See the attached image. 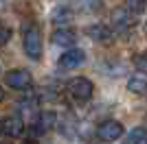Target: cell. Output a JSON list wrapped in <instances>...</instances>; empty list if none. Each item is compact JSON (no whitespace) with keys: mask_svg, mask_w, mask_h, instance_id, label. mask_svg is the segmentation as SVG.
<instances>
[{"mask_svg":"<svg viewBox=\"0 0 147 144\" xmlns=\"http://www.w3.org/2000/svg\"><path fill=\"white\" fill-rule=\"evenodd\" d=\"M22 44H24V53L29 59L33 61H40L42 59V33H40V29L37 26H29V29L24 31V39H22Z\"/></svg>","mask_w":147,"mask_h":144,"instance_id":"cell-1","label":"cell"},{"mask_svg":"<svg viewBox=\"0 0 147 144\" xmlns=\"http://www.w3.org/2000/svg\"><path fill=\"white\" fill-rule=\"evenodd\" d=\"M123 131H125V129H123V125L119 120H103V122L97 127V140L99 142H105V144L117 142L123 135Z\"/></svg>","mask_w":147,"mask_h":144,"instance_id":"cell-3","label":"cell"},{"mask_svg":"<svg viewBox=\"0 0 147 144\" xmlns=\"http://www.w3.org/2000/svg\"><path fill=\"white\" fill-rule=\"evenodd\" d=\"M70 20H73V11H70V9H57V11L53 13V22L59 24V26H66Z\"/></svg>","mask_w":147,"mask_h":144,"instance_id":"cell-13","label":"cell"},{"mask_svg":"<svg viewBox=\"0 0 147 144\" xmlns=\"http://www.w3.org/2000/svg\"><path fill=\"white\" fill-rule=\"evenodd\" d=\"M125 144H147V129H143V127L132 129L125 138Z\"/></svg>","mask_w":147,"mask_h":144,"instance_id":"cell-12","label":"cell"},{"mask_svg":"<svg viewBox=\"0 0 147 144\" xmlns=\"http://www.w3.org/2000/svg\"><path fill=\"white\" fill-rule=\"evenodd\" d=\"M88 33H90L92 39H97V42H108L112 37V31L105 26V24H92L90 29H88Z\"/></svg>","mask_w":147,"mask_h":144,"instance_id":"cell-11","label":"cell"},{"mask_svg":"<svg viewBox=\"0 0 147 144\" xmlns=\"http://www.w3.org/2000/svg\"><path fill=\"white\" fill-rule=\"evenodd\" d=\"M2 98H5V92H2V87H0V101H2Z\"/></svg>","mask_w":147,"mask_h":144,"instance_id":"cell-17","label":"cell"},{"mask_svg":"<svg viewBox=\"0 0 147 144\" xmlns=\"http://www.w3.org/2000/svg\"><path fill=\"white\" fill-rule=\"evenodd\" d=\"M125 5H127V9L132 13H141L143 9H145L147 0H125Z\"/></svg>","mask_w":147,"mask_h":144,"instance_id":"cell-15","label":"cell"},{"mask_svg":"<svg viewBox=\"0 0 147 144\" xmlns=\"http://www.w3.org/2000/svg\"><path fill=\"white\" fill-rule=\"evenodd\" d=\"M26 144H35V142H26Z\"/></svg>","mask_w":147,"mask_h":144,"instance_id":"cell-18","label":"cell"},{"mask_svg":"<svg viewBox=\"0 0 147 144\" xmlns=\"http://www.w3.org/2000/svg\"><path fill=\"white\" fill-rule=\"evenodd\" d=\"M5 83L11 87V90H20L24 92L29 90L31 85H33V77H31L29 70H22V68H18V70H11L5 74Z\"/></svg>","mask_w":147,"mask_h":144,"instance_id":"cell-4","label":"cell"},{"mask_svg":"<svg viewBox=\"0 0 147 144\" xmlns=\"http://www.w3.org/2000/svg\"><path fill=\"white\" fill-rule=\"evenodd\" d=\"M0 133L5 138H20L24 133V120L20 116H7L0 120Z\"/></svg>","mask_w":147,"mask_h":144,"instance_id":"cell-6","label":"cell"},{"mask_svg":"<svg viewBox=\"0 0 147 144\" xmlns=\"http://www.w3.org/2000/svg\"><path fill=\"white\" fill-rule=\"evenodd\" d=\"M127 90L132 92V94H147V77L143 74V72H138V74H134V77H129Z\"/></svg>","mask_w":147,"mask_h":144,"instance_id":"cell-9","label":"cell"},{"mask_svg":"<svg viewBox=\"0 0 147 144\" xmlns=\"http://www.w3.org/2000/svg\"><path fill=\"white\" fill-rule=\"evenodd\" d=\"M55 122H57L55 111H40V114L35 116L33 127H31V133H33V135H44L46 131H51V129L55 127Z\"/></svg>","mask_w":147,"mask_h":144,"instance_id":"cell-7","label":"cell"},{"mask_svg":"<svg viewBox=\"0 0 147 144\" xmlns=\"http://www.w3.org/2000/svg\"><path fill=\"white\" fill-rule=\"evenodd\" d=\"M53 44H57V46H73L75 44V33L70 29H57L55 33H53Z\"/></svg>","mask_w":147,"mask_h":144,"instance_id":"cell-10","label":"cell"},{"mask_svg":"<svg viewBox=\"0 0 147 144\" xmlns=\"http://www.w3.org/2000/svg\"><path fill=\"white\" fill-rule=\"evenodd\" d=\"M9 37H11V31H9V26H5V24L0 22V46L9 42Z\"/></svg>","mask_w":147,"mask_h":144,"instance_id":"cell-16","label":"cell"},{"mask_svg":"<svg viewBox=\"0 0 147 144\" xmlns=\"http://www.w3.org/2000/svg\"><path fill=\"white\" fill-rule=\"evenodd\" d=\"M134 68L138 72H143V74L147 72V50H143V53H138L134 57Z\"/></svg>","mask_w":147,"mask_h":144,"instance_id":"cell-14","label":"cell"},{"mask_svg":"<svg viewBox=\"0 0 147 144\" xmlns=\"http://www.w3.org/2000/svg\"><path fill=\"white\" fill-rule=\"evenodd\" d=\"M84 61H86V53H84L81 48H68L66 53L59 57L57 66H59V70H75V68H79Z\"/></svg>","mask_w":147,"mask_h":144,"instance_id":"cell-5","label":"cell"},{"mask_svg":"<svg viewBox=\"0 0 147 144\" xmlns=\"http://www.w3.org/2000/svg\"><path fill=\"white\" fill-rule=\"evenodd\" d=\"M66 90L75 101H88L92 96V92H94V85H92V81L86 79V77H75V79L68 81Z\"/></svg>","mask_w":147,"mask_h":144,"instance_id":"cell-2","label":"cell"},{"mask_svg":"<svg viewBox=\"0 0 147 144\" xmlns=\"http://www.w3.org/2000/svg\"><path fill=\"white\" fill-rule=\"evenodd\" d=\"M112 26H114V31H117L119 35L129 33V29H132L129 13H125V9H114V11H112Z\"/></svg>","mask_w":147,"mask_h":144,"instance_id":"cell-8","label":"cell"}]
</instances>
